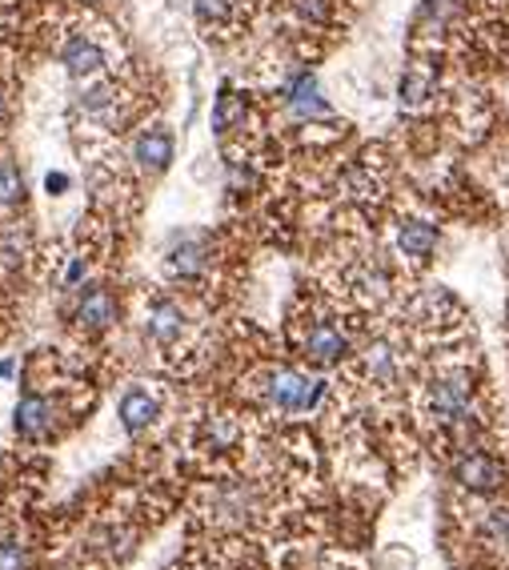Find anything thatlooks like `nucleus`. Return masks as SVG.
Here are the masks:
<instances>
[{"label": "nucleus", "mask_w": 509, "mask_h": 570, "mask_svg": "<svg viewBox=\"0 0 509 570\" xmlns=\"http://www.w3.org/2000/svg\"><path fill=\"white\" fill-rule=\"evenodd\" d=\"M52 53L73 81L93 85L101 77L116 73V29L96 21L93 12L73 9L52 17Z\"/></svg>", "instance_id": "1"}, {"label": "nucleus", "mask_w": 509, "mask_h": 570, "mask_svg": "<svg viewBox=\"0 0 509 570\" xmlns=\"http://www.w3.org/2000/svg\"><path fill=\"white\" fill-rule=\"evenodd\" d=\"M145 101L141 93L133 89L121 69L113 77H101L93 85H84L73 101V125L84 133V141H93V145H113L129 125H133L136 116H141Z\"/></svg>", "instance_id": "2"}, {"label": "nucleus", "mask_w": 509, "mask_h": 570, "mask_svg": "<svg viewBox=\"0 0 509 570\" xmlns=\"http://www.w3.org/2000/svg\"><path fill=\"white\" fill-rule=\"evenodd\" d=\"M322 394H325L322 378H309V374L289 370V366H269V370L261 374V398L269 401L273 410H281V414L313 410Z\"/></svg>", "instance_id": "3"}, {"label": "nucleus", "mask_w": 509, "mask_h": 570, "mask_svg": "<svg viewBox=\"0 0 509 570\" xmlns=\"http://www.w3.org/2000/svg\"><path fill=\"white\" fill-rule=\"evenodd\" d=\"M469 401H474V374L461 370V366H449V370L434 374L426 386V414L434 423L449 426L466 418Z\"/></svg>", "instance_id": "4"}, {"label": "nucleus", "mask_w": 509, "mask_h": 570, "mask_svg": "<svg viewBox=\"0 0 509 570\" xmlns=\"http://www.w3.org/2000/svg\"><path fill=\"white\" fill-rule=\"evenodd\" d=\"M261 0H193V21L208 41H230L253 24Z\"/></svg>", "instance_id": "5"}, {"label": "nucleus", "mask_w": 509, "mask_h": 570, "mask_svg": "<svg viewBox=\"0 0 509 570\" xmlns=\"http://www.w3.org/2000/svg\"><path fill=\"white\" fill-rule=\"evenodd\" d=\"M297 349H302L313 366H337L349 354V334L329 314H313L302 326V334H297Z\"/></svg>", "instance_id": "6"}, {"label": "nucleus", "mask_w": 509, "mask_h": 570, "mask_svg": "<svg viewBox=\"0 0 509 570\" xmlns=\"http://www.w3.org/2000/svg\"><path fill=\"white\" fill-rule=\"evenodd\" d=\"M173 149H177V141H173L169 125H161V121L141 125L133 141H129V165L136 173H145V177H156V173H165L173 165Z\"/></svg>", "instance_id": "7"}, {"label": "nucleus", "mask_w": 509, "mask_h": 570, "mask_svg": "<svg viewBox=\"0 0 509 570\" xmlns=\"http://www.w3.org/2000/svg\"><path fill=\"white\" fill-rule=\"evenodd\" d=\"M208 265H213V237L208 233H181L165 254V274L173 282H197V277H205Z\"/></svg>", "instance_id": "8"}, {"label": "nucleus", "mask_w": 509, "mask_h": 570, "mask_svg": "<svg viewBox=\"0 0 509 570\" xmlns=\"http://www.w3.org/2000/svg\"><path fill=\"white\" fill-rule=\"evenodd\" d=\"M185 329H189V317H185V309H181L177 297L156 294L153 302H149V309H145V338L153 342V346H161V349L181 346Z\"/></svg>", "instance_id": "9"}, {"label": "nucleus", "mask_w": 509, "mask_h": 570, "mask_svg": "<svg viewBox=\"0 0 509 570\" xmlns=\"http://www.w3.org/2000/svg\"><path fill=\"white\" fill-rule=\"evenodd\" d=\"M61 423V401L52 398V394L41 390H29L21 401H17V434L21 438H32V442H41L57 430Z\"/></svg>", "instance_id": "10"}, {"label": "nucleus", "mask_w": 509, "mask_h": 570, "mask_svg": "<svg viewBox=\"0 0 509 570\" xmlns=\"http://www.w3.org/2000/svg\"><path fill=\"white\" fill-rule=\"evenodd\" d=\"M437 242H441V233H437V225L426 222V217H401V222L394 225V250L414 265L429 262Z\"/></svg>", "instance_id": "11"}, {"label": "nucleus", "mask_w": 509, "mask_h": 570, "mask_svg": "<svg viewBox=\"0 0 509 570\" xmlns=\"http://www.w3.org/2000/svg\"><path fill=\"white\" fill-rule=\"evenodd\" d=\"M116 294L109 289V285H89L81 294V302H77L73 317H77V329L81 334H104V329L116 322Z\"/></svg>", "instance_id": "12"}, {"label": "nucleus", "mask_w": 509, "mask_h": 570, "mask_svg": "<svg viewBox=\"0 0 509 570\" xmlns=\"http://www.w3.org/2000/svg\"><path fill=\"white\" fill-rule=\"evenodd\" d=\"M253 105H250V93H241V89L225 85L213 101V133L217 138H230V133H241V129L250 125Z\"/></svg>", "instance_id": "13"}, {"label": "nucleus", "mask_w": 509, "mask_h": 570, "mask_svg": "<svg viewBox=\"0 0 509 570\" xmlns=\"http://www.w3.org/2000/svg\"><path fill=\"white\" fill-rule=\"evenodd\" d=\"M458 482L469 486V490H478V495H489V490H498L501 478H506V470H501V462L493 455H486V450H474V455H466L458 462Z\"/></svg>", "instance_id": "14"}, {"label": "nucleus", "mask_w": 509, "mask_h": 570, "mask_svg": "<svg viewBox=\"0 0 509 570\" xmlns=\"http://www.w3.org/2000/svg\"><path fill=\"white\" fill-rule=\"evenodd\" d=\"M116 414H121V426H125L129 434H141V430H149V426L156 423V414H161V398H156L153 390H145V386H133V390L121 394V406H116Z\"/></svg>", "instance_id": "15"}, {"label": "nucleus", "mask_w": 509, "mask_h": 570, "mask_svg": "<svg viewBox=\"0 0 509 570\" xmlns=\"http://www.w3.org/2000/svg\"><path fill=\"white\" fill-rule=\"evenodd\" d=\"M437 93V69L429 61H414L401 77V105L421 109L429 105V96Z\"/></svg>", "instance_id": "16"}, {"label": "nucleus", "mask_w": 509, "mask_h": 570, "mask_svg": "<svg viewBox=\"0 0 509 570\" xmlns=\"http://www.w3.org/2000/svg\"><path fill=\"white\" fill-rule=\"evenodd\" d=\"M24 197H29V190H24V173L17 170V161L0 157V213L24 210Z\"/></svg>", "instance_id": "17"}, {"label": "nucleus", "mask_w": 509, "mask_h": 570, "mask_svg": "<svg viewBox=\"0 0 509 570\" xmlns=\"http://www.w3.org/2000/svg\"><path fill=\"white\" fill-rule=\"evenodd\" d=\"M0 570H29V547L21 539H0Z\"/></svg>", "instance_id": "18"}, {"label": "nucleus", "mask_w": 509, "mask_h": 570, "mask_svg": "<svg viewBox=\"0 0 509 570\" xmlns=\"http://www.w3.org/2000/svg\"><path fill=\"white\" fill-rule=\"evenodd\" d=\"M9 121H12V85L0 77V133L9 129Z\"/></svg>", "instance_id": "19"}, {"label": "nucleus", "mask_w": 509, "mask_h": 570, "mask_svg": "<svg viewBox=\"0 0 509 570\" xmlns=\"http://www.w3.org/2000/svg\"><path fill=\"white\" fill-rule=\"evenodd\" d=\"M64 185H69V177H64V173H49V177H44V190H49V193H64Z\"/></svg>", "instance_id": "20"}, {"label": "nucleus", "mask_w": 509, "mask_h": 570, "mask_svg": "<svg viewBox=\"0 0 509 570\" xmlns=\"http://www.w3.org/2000/svg\"><path fill=\"white\" fill-rule=\"evenodd\" d=\"M481 4H489V9H506L509 0H481Z\"/></svg>", "instance_id": "21"}, {"label": "nucleus", "mask_w": 509, "mask_h": 570, "mask_svg": "<svg viewBox=\"0 0 509 570\" xmlns=\"http://www.w3.org/2000/svg\"><path fill=\"white\" fill-rule=\"evenodd\" d=\"M12 374V362H0V378H9Z\"/></svg>", "instance_id": "22"}]
</instances>
